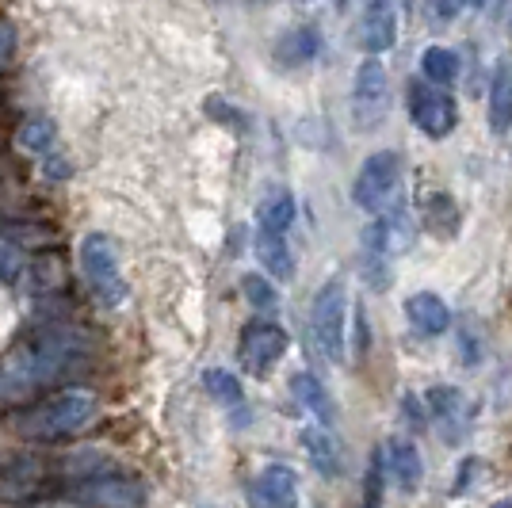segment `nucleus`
Listing matches in <instances>:
<instances>
[{"label": "nucleus", "mask_w": 512, "mask_h": 508, "mask_svg": "<svg viewBox=\"0 0 512 508\" xmlns=\"http://www.w3.org/2000/svg\"><path fill=\"white\" fill-rule=\"evenodd\" d=\"M85 363L88 340L81 329H69L62 321L35 325L8 356H0V405L31 402L46 386L65 382Z\"/></svg>", "instance_id": "nucleus-1"}, {"label": "nucleus", "mask_w": 512, "mask_h": 508, "mask_svg": "<svg viewBox=\"0 0 512 508\" xmlns=\"http://www.w3.org/2000/svg\"><path fill=\"white\" fill-rule=\"evenodd\" d=\"M92 421H96V394L81 386H62L16 413V432L35 444H62L69 436L85 432Z\"/></svg>", "instance_id": "nucleus-2"}, {"label": "nucleus", "mask_w": 512, "mask_h": 508, "mask_svg": "<svg viewBox=\"0 0 512 508\" xmlns=\"http://www.w3.org/2000/svg\"><path fill=\"white\" fill-rule=\"evenodd\" d=\"M310 337L318 344L321 360L344 363L348 348V287L341 276L325 279L310 306Z\"/></svg>", "instance_id": "nucleus-3"}, {"label": "nucleus", "mask_w": 512, "mask_h": 508, "mask_svg": "<svg viewBox=\"0 0 512 508\" xmlns=\"http://www.w3.org/2000/svg\"><path fill=\"white\" fill-rule=\"evenodd\" d=\"M77 260H81V272H85L88 291L96 295L100 306L107 310H123L127 302V279H123V264H119V249L107 233H85L81 249H77Z\"/></svg>", "instance_id": "nucleus-4"}, {"label": "nucleus", "mask_w": 512, "mask_h": 508, "mask_svg": "<svg viewBox=\"0 0 512 508\" xmlns=\"http://www.w3.org/2000/svg\"><path fill=\"white\" fill-rule=\"evenodd\" d=\"M69 501L77 508H146L150 501V489L138 474H127V470H107L100 478H88L81 486L65 489Z\"/></svg>", "instance_id": "nucleus-5"}, {"label": "nucleus", "mask_w": 512, "mask_h": 508, "mask_svg": "<svg viewBox=\"0 0 512 508\" xmlns=\"http://www.w3.org/2000/svg\"><path fill=\"white\" fill-rule=\"evenodd\" d=\"M398 184H402V153L398 149H379L356 172V180H352V203L367 214H379L394 199Z\"/></svg>", "instance_id": "nucleus-6"}, {"label": "nucleus", "mask_w": 512, "mask_h": 508, "mask_svg": "<svg viewBox=\"0 0 512 508\" xmlns=\"http://www.w3.org/2000/svg\"><path fill=\"white\" fill-rule=\"evenodd\" d=\"M406 107H409L413 127L421 130L425 138H436V142H440V138H448L451 130L459 127V107H455L451 92H444V88L413 81L406 96Z\"/></svg>", "instance_id": "nucleus-7"}, {"label": "nucleus", "mask_w": 512, "mask_h": 508, "mask_svg": "<svg viewBox=\"0 0 512 508\" xmlns=\"http://www.w3.org/2000/svg\"><path fill=\"white\" fill-rule=\"evenodd\" d=\"M386 104H390V81H386V69L379 58H367L356 69V81H352V119L360 130H371L383 123Z\"/></svg>", "instance_id": "nucleus-8"}, {"label": "nucleus", "mask_w": 512, "mask_h": 508, "mask_svg": "<svg viewBox=\"0 0 512 508\" xmlns=\"http://www.w3.org/2000/svg\"><path fill=\"white\" fill-rule=\"evenodd\" d=\"M287 329L279 325V321H249L245 329H241V344H237V360L245 371H253V375H264L268 367L276 360H283V352H287Z\"/></svg>", "instance_id": "nucleus-9"}, {"label": "nucleus", "mask_w": 512, "mask_h": 508, "mask_svg": "<svg viewBox=\"0 0 512 508\" xmlns=\"http://www.w3.org/2000/svg\"><path fill=\"white\" fill-rule=\"evenodd\" d=\"M421 402L428 417L440 424V436L448 444H459L470 432V402L459 386H432Z\"/></svg>", "instance_id": "nucleus-10"}, {"label": "nucleus", "mask_w": 512, "mask_h": 508, "mask_svg": "<svg viewBox=\"0 0 512 508\" xmlns=\"http://www.w3.org/2000/svg\"><path fill=\"white\" fill-rule=\"evenodd\" d=\"M398 43V12L394 4H367L356 20V46L367 58H379Z\"/></svg>", "instance_id": "nucleus-11"}, {"label": "nucleus", "mask_w": 512, "mask_h": 508, "mask_svg": "<svg viewBox=\"0 0 512 508\" xmlns=\"http://www.w3.org/2000/svg\"><path fill=\"white\" fill-rule=\"evenodd\" d=\"M260 508H299V474L283 463H268L253 482Z\"/></svg>", "instance_id": "nucleus-12"}, {"label": "nucleus", "mask_w": 512, "mask_h": 508, "mask_svg": "<svg viewBox=\"0 0 512 508\" xmlns=\"http://www.w3.org/2000/svg\"><path fill=\"white\" fill-rule=\"evenodd\" d=\"M383 463H386V482H394V486L402 489V493H413V489L421 486L425 463H421V451L409 444L406 436H394V440H386Z\"/></svg>", "instance_id": "nucleus-13"}, {"label": "nucleus", "mask_w": 512, "mask_h": 508, "mask_svg": "<svg viewBox=\"0 0 512 508\" xmlns=\"http://www.w3.org/2000/svg\"><path fill=\"white\" fill-rule=\"evenodd\" d=\"M299 444L306 451V459L310 466L318 470L321 478H341L344 474V455H341V444L333 440V432L329 428H321V424H306L299 432Z\"/></svg>", "instance_id": "nucleus-14"}, {"label": "nucleus", "mask_w": 512, "mask_h": 508, "mask_svg": "<svg viewBox=\"0 0 512 508\" xmlns=\"http://www.w3.org/2000/svg\"><path fill=\"white\" fill-rule=\"evenodd\" d=\"M291 398L321 424V428H337V405H333V394L325 390V382L318 375H310V371H295L291 375Z\"/></svg>", "instance_id": "nucleus-15"}, {"label": "nucleus", "mask_w": 512, "mask_h": 508, "mask_svg": "<svg viewBox=\"0 0 512 508\" xmlns=\"http://www.w3.org/2000/svg\"><path fill=\"white\" fill-rule=\"evenodd\" d=\"M486 119L497 138L512 130V58H497L490 73V100H486Z\"/></svg>", "instance_id": "nucleus-16"}, {"label": "nucleus", "mask_w": 512, "mask_h": 508, "mask_svg": "<svg viewBox=\"0 0 512 508\" xmlns=\"http://www.w3.org/2000/svg\"><path fill=\"white\" fill-rule=\"evenodd\" d=\"M406 318L421 337H444L451 329V310L448 302L436 291H417L406 298Z\"/></svg>", "instance_id": "nucleus-17"}, {"label": "nucleus", "mask_w": 512, "mask_h": 508, "mask_svg": "<svg viewBox=\"0 0 512 508\" xmlns=\"http://www.w3.org/2000/svg\"><path fill=\"white\" fill-rule=\"evenodd\" d=\"M295 214H299L295 195L287 188H272V191H264V199L256 203V226H260V233L287 237V230L295 226Z\"/></svg>", "instance_id": "nucleus-18"}, {"label": "nucleus", "mask_w": 512, "mask_h": 508, "mask_svg": "<svg viewBox=\"0 0 512 508\" xmlns=\"http://www.w3.org/2000/svg\"><path fill=\"white\" fill-rule=\"evenodd\" d=\"M318 50H321L318 27H314V23H302V27H287V31L279 35L276 58L287 65V69H295V65L314 62V58H318Z\"/></svg>", "instance_id": "nucleus-19"}, {"label": "nucleus", "mask_w": 512, "mask_h": 508, "mask_svg": "<svg viewBox=\"0 0 512 508\" xmlns=\"http://www.w3.org/2000/svg\"><path fill=\"white\" fill-rule=\"evenodd\" d=\"M256 260L264 264L268 276H276L279 283H291L295 279V256H291V245L287 237H276V233H256Z\"/></svg>", "instance_id": "nucleus-20"}, {"label": "nucleus", "mask_w": 512, "mask_h": 508, "mask_svg": "<svg viewBox=\"0 0 512 508\" xmlns=\"http://www.w3.org/2000/svg\"><path fill=\"white\" fill-rule=\"evenodd\" d=\"M23 287H27V295L31 298H50V295H58L62 291V283H65V264H62V256H54V253H43L39 260H31V268L23 272Z\"/></svg>", "instance_id": "nucleus-21"}, {"label": "nucleus", "mask_w": 512, "mask_h": 508, "mask_svg": "<svg viewBox=\"0 0 512 508\" xmlns=\"http://www.w3.org/2000/svg\"><path fill=\"white\" fill-rule=\"evenodd\" d=\"M459 77V54L448 46H428L421 54V81L432 88H448Z\"/></svg>", "instance_id": "nucleus-22"}, {"label": "nucleus", "mask_w": 512, "mask_h": 508, "mask_svg": "<svg viewBox=\"0 0 512 508\" xmlns=\"http://www.w3.org/2000/svg\"><path fill=\"white\" fill-rule=\"evenodd\" d=\"M425 226L436 237H455L459 230V207H455V199L444 195V191H436V195H428L425 199Z\"/></svg>", "instance_id": "nucleus-23"}, {"label": "nucleus", "mask_w": 512, "mask_h": 508, "mask_svg": "<svg viewBox=\"0 0 512 508\" xmlns=\"http://www.w3.org/2000/svg\"><path fill=\"white\" fill-rule=\"evenodd\" d=\"M54 142H58V127H54V119H46V115L27 119V123L16 130V146H20L23 153H39V157H46V153L54 149Z\"/></svg>", "instance_id": "nucleus-24"}, {"label": "nucleus", "mask_w": 512, "mask_h": 508, "mask_svg": "<svg viewBox=\"0 0 512 508\" xmlns=\"http://www.w3.org/2000/svg\"><path fill=\"white\" fill-rule=\"evenodd\" d=\"M203 386H207V394H211L214 402L226 405V409H241V405H245V390H241L237 375L222 371V367H211V371L203 375Z\"/></svg>", "instance_id": "nucleus-25"}, {"label": "nucleus", "mask_w": 512, "mask_h": 508, "mask_svg": "<svg viewBox=\"0 0 512 508\" xmlns=\"http://www.w3.org/2000/svg\"><path fill=\"white\" fill-rule=\"evenodd\" d=\"M241 291L249 298V306H256L260 314H279V291L268 276H256V272H245L241 279Z\"/></svg>", "instance_id": "nucleus-26"}, {"label": "nucleus", "mask_w": 512, "mask_h": 508, "mask_svg": "<svg viewBox=\"0 0 512 508\" xmlns=\"http://www.w3.org/2000/svg\"><path fill=\"white\" fill-rule=\"evenodd\" d=\"M383 497H386V463H383V447H379V451L367 459L360 508H383Z\"/></svg>", "instance_id": "nucleus-27"}, {"label": "nucleus", "mask_w": 512, "mask_h": 508, "mask_svg": "<svg viewBox=\"0 0 512 508\" xmlns=\"http://www.w3.org/2000/svg\"><path fill=\"white\" fill-rule=\"evenodd\" d=\"M23 272H27V264H23L20 241L8 237V233H0V279L4 283H16V279H23Z\"/></svg>", "instance_id": "nucleus-28"}, {"label": "nucleus", "mask_w": 512, "mask_h": 508, "mask_svg": "<svg viewBox=\"0 0 512 508\" xmlns=\"http://www.w3.org/2000/svg\"><path fill=\"white\" fill-rule=\"evenodd\" d=\"M43 172L46 176H50V180H65V176H69V161H65V153H58V149H50V153H46L43 157Z\"/></svg>", "instance_id": "nucleus-29"}, {"label": "nucleus", "mask_w": 512, "mask_h": 508, "mask_svg": "<svg viewBox=\"0 0 512 508\" xmlns=\"http://www.w3.org/2000/svg\"><path fill=\"white\" fill-rule=\"evenodd\" d=\"M474 474H478V459L470 455V459H463V470L455 474V486H451V493L459 497V493H467V486L474 482Z\"/></svg>", "instance_id": "nucleus-30"}, {"label": "nucleus", "mask_w": 512, "mask_h": 508, "mask_svg": "<svg viewBox=\"0 0 512 508\" xmlns=\"http://www.w3.org/2000/svg\"><path fill=\"white\" fill-rule=\"evenodd\" d=\"M12 50H16V31L8 20H0V65L12 58Z\"/></svg>", "instance_id": "nucleus-31"}, {"label": "nucleus", "mask_w": 512, "mask_h": 508, "mask_svg": "<svg viewBox=\"0 0 512 508\" xmlns=\"http://www.w3.org/2000/svg\"><path fill=\"white\" fill-rule=\"evenodd\" d=\"M463 356H467L470 363L478 360V340L470 337V333H463Z\"/></svg>", "instance_id": "nucleus-32"}, {"label": "nucleus", "mask_w": 512, "mask_h": 508, "mask_svg": "<svg viewBox=\"0 0 512 508\" xmlns=\"http://www.w3.org/2000/svg\"><path fill=\"white\" fill-rule=\"evenodd\" d=\"M493 508H512V501H501V505H493Z\"/></svg>", "instance_id": "nucleus-33"}, {"label": "nucleus", "mask_w": 512, "mask_h": 508, "mask_svg": "<svg viewBox=\"0 0 512 508\" xmlns=\"http://www.w3.org/2000/svg\"><path fill=\"white\" fill-rule=\"evenodd\" d=\"M509 31H512V12H509Z\"/></svg>", "instance_id": "nucleus-34"}, {"label": "nucleus", "mask_w": 512, "mask_h": 508, "mask_svg": "<svg viewBox=\"0 0 512 508\" xmlns=\"http://www.w3.org/2000/svg\"><path fill=\"white\" fill-rule=\"evenodd\" d=\"M199 508H214V505H199Z\"/></svg>", "instance_id": "nucleus-35"}]
</instances>
